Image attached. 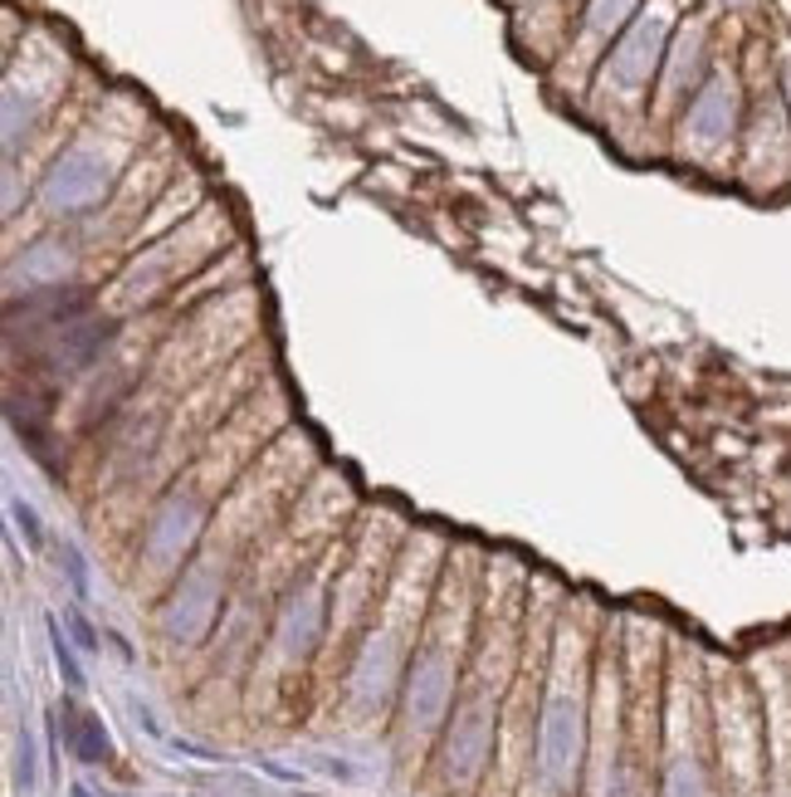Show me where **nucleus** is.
Returning <instances> with one entry per match:
<instances>
[{"mask_svg":"<svg viewBox=\"0 0 791 797\" xmlns=\"http://www.w3.org/2000/svg\"><path fill=\"white\" fill-rule=\"evenodd\" d=\"M93 187H98V181H84V177H78V162H68V167L54 172L49 197H54V201H84V197H93Z\"/></svg>","mask_w":791,"mask_h":797,"instance_id":"nucleus-1","label":"nucleus"}]
</instances>
